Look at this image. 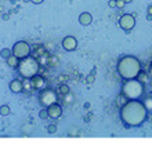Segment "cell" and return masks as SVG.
<instances>
[{"instance_id": "obj_1", "label": "cell", "mask_w": 152, "mask_h": 145, "mask_svg": "<svg viewBox=\"0 0 152 145\" xmlns=\"http://www.w3.org/2000/svg\"><path fill=\"white\" fill-rule=\"evenodd\" d=\"M148 116V109L140 100H129L125 106L120 108V119L126 127L141 126Z\"/></svg>"}, {"instance_id": "obj_2", "label": "cell", "mask_w": 152, "mask_h": 145, "mask_svg": "<svg viewBox=\"0 0 152 145\" xmlns=\"http://www.w3.org/2000/svg\"><path fill=\"white\" fill-rule=\"evenodd\" d=\"M116 69H118L119 76L123 78L125 80L136 79L138 73L141 72V62L134 55H123L122 58H119Z\"/></svg>"}, {"instance_id": "obj_3", "label": "cell", "mask_w": 152, "mask_h": 145, "mask_svg": "<svg viewBox=\"0 0 152 145\" xmlns=\"http://www.w3.org/2000/svg\"><path fill=\"white\" fill-rule=\"evenodd\" d=\"M144 83L138 79H129L125 80V83L122 84V94L126 97L127 100H140L144 96Z\"/></svg>"}, {"instance_id": "obj_4", "label": "cell", "mask_w": 152, "mask_h": 145, "mask_svg": "<svg viewBox=\"0 0 152 145\" xmlns=\"http://www.w3.org/2000/svg\"><path fill=\"white\" fill-rule=\"evenodd\" d=\"M40 69V64L39 61L35 58V57H25L22 59H19V64H18V72L22 78H26V79H31L35 75L39 73Z\"/></svg>"}, {"instance_id": "obj_5", "label": "cell", "mask_w": 152, "mask_h": 145, "mask_svg": "<svg viewBox=\"0 0 152 145\" xmlns=\"http://www.w3.org/2000/svg\"><path fill=\"white\" fill-rule=\"evenodd\" d=\"M39 102L43 108H48L51 104L57 102V93L53 89L40 90L39 93Z\"/></svg>"}, {"instance_id": "obj_6", "label": "cell", "mask_w": 152, "mask_h": 145, "mask_svg": "<svg viewBox=\"0 0 152 145\" xmlns=\"http://www.w3.org/2000/svg\"><path fill=\"white\" fill-rule=\"evenodd\" d=\"M11 50H13V54L17 55L19 59H22V58H25V57H28L31 54V47H29V44L24 40L17 41Z\"/></svg>"}, {"instance_id": "obj_7", "label": "cell", "mask_w": 152, "mask_h": 145, "mask_svg": "<svg viewBox=\"0 0 152 145\" xmlns=\"http://www.w3.org/2000/svg\"><path fill=\"white\" fill-rule=\"evenodd\" d=\"M134 25H136V18L131 14H123L119 18V26L126 32H130L134 28Z\"/></svg>"}, {"instance_id": "obj_8", "label": "cell", "mask_w": 152, "mask_h": 145, "mask_svg": "<svg viewBox=\"0 0 152 145\" xmlns=\"http://www.w3.org/2000/svg\"><path fill=\"white\" fill-rule=\"evenodd\" d=\"M62 47H64L66 51H73V50H76V47H78V40H76V37H73V36H66V37H64V40H62Z\"/></svg>"}, {"instance_id": "obj_9", "label": "cell", "mask_w": 152, "mask_h": 145, "mask_svg": "<svg viewBox=\"0 0 152 145\" xmlns=\"http://www.w3.org/2000/svg\"><path fill=\"white\" fill-rule=\"evenodd\" d=\"M47 111H48V115H50L51 119H58V118L62 115V108L57 104V102L50 105V106L47 108Z\"/></svg>"}, {"instance_id": "obj_10", "label": "cell", "mask_w": 152, "mask_h": 145, "mask_svg": "<svg viewBox=\"0 0 152 145\" xmlns=\"http://www.w3.org/2000/svg\"><path fill=\"white\" fill-rule=\"evenodd\" d=\"M31 80H32V84H33V90L43 89V87H44V84H46L44 78H43V76H40V75H35L33 78H31Z\"/></svg>"}, {"instance_id": "obj_11", "label": "cell", "mask_w": 152, "mask_h": 145, "mask_svg": "<svg viewBox=\"0 0 152 145\" xmlns=\"http://www.w3.org/2000/svg\"><path fill=\"white\" fill-rule=\"evenodd\" d=\"M10 90H11L13 93H15V94L22 93V91H24V83H22V80L14 79V80L10 83Z\"/></svg>"}, {"instance_id": "obj_12", "label": "cell", "mask_w": 152, "mask_h": 145, "mask_svg": "<svg viewBox=\"0 0 152 145\" xmlns=\"http://www.w3.org/2000/svg\"><path fill=\"white\" fill-rule=\"evenodd\" d=\"M79 22L83 26H88V25L93 22V15L90 13H82L79 15Z\"/></svg>"}, {"instance_id": "obj_13", "label": "cell", "mask_w": 152, "mask_h": 145, "mask_svg": "<svg viewBox=\"0 0 152 145\" xmlns=\"http://www.w3.org/2000/svg\"><path fill=\"white\" fill-rule=\"evenodd\" d=\"M6 61H7V65H8V66H11V68H18V64H19V58H18L17 55L11 54V55L8 57Z\"/></svg>"}, {"instance_id": "obj_14", "label": "cell", "mask_w": 152, "mask_h": 145, "mask_svg": "<svg viewBox=\"0 0 152 145\" xmlns=\"http://www.w3.org/2000/svg\"><path fill=\"white\" fill-rule=\"evenodd\" d=\"M127 101H129V100L125 96H123L122 93H120L119 96L116 97V105H118V108H122V106H125V104H126Z\"/></svg>"}, {"instance_id": "obj_15", "label": "cell", "mask_w": 152, "mask_h": 145, "mask_svg": "<svg viewBox=\"0 0 152 145\" xmlns=\"http://www.w3.org/2000/svg\"><path fill=\"white\" fill-rule=\"evenodd\" d=\"M22 83H24V90H26V91L33 90V84H32V80H31V79H26V78H25V80L22 82Z\"/></svg>"}, {"instance_id": "obj_16", "label": "cell", "mask_w": 152, "mask_h": 145, "mask_svg": "<svg viewBox=\"0 0 152 145\" xmlns=\"http://www.w3.org/2000/svg\"><path fill=\"white\" fill-rule=\"evenodd\" d=\"M11 54H13V50H10V48H3L0 51V55H1V58H4V59H7Z\"/></svg>"}, {"instance_id": "obj_17", "label": "cell", "mask_w": 152, "mask_h": 145, "mask_svg": "<svg viewBox=\"0 0 152 145\" xmlns=\"http://www.w3.org/2000/svg\"><path fill=\"white\" fill-rule=\"evenodd\" d=\"M0 115H1V116H7V115H10V106H7V105L0 106Z\"/></svg>"}, {"instance_id": "obj_18", "label": "cell", "mask_w": 152, "mask_h": 145, "mask_svg": "<svg viewBox=\"0 0 152 145\" xmlns=\"http://www.w3.org/2000/svg\"><path fill=\"white\" fill-rule=\"evenodd\" d=\"M58 89H60V93H61L62 96H65V94H68V93H69V87H68L66 84H62V83H61Z\"/></svg>"}, {"instance_id": "obj_19", "label": "cell", "mask_w": 152, "mask_h": 145, "mask_svg": "<svg viewBox=\"0 0 152 145\" xmlns=\"http://www.w3.org/2000/svg\"><path fill=\"white\" fill-rule=\"evenodd\" d=\"M94 76H96V69H93V71L90 72V75H88L87 79H86V83H87V84H91V83L94 82Z\"/></svg>"}, {"instance_id": "obj_20", "label": "cell", "mask_w": 152, "mask_h": 145, "mask_svg": "<svg viewBox=\"0 0 152 145\" xmlns=\"http://www.w3.org/2000/svg\"><path fill=\"white\" fill-rule=\"evenodd\" d=\"M144 105H145V108H147L148 111H152V98H151V97L145 98V100H144Z\"/></svg>"}, {"instance_id": "obj_21", "label": "cell", "mask_w": 152, "mask_h": 145, "mask_svg": "<svg viewBox=\"0 0 152 145\" xmlns=\"http://www.w3.org/2000/svg\"><path fill=\"white\" fill-rule=\"evenodd\" d=\"M40 118H42V119H48V118H50V115H48V111H47V108H46V109H43V111H40Z\"/></svg>"}, {"instance_id": "obj_22", "label": "cell", "mask_w": 152, "mask_h": 145, "mask_svg": "<svg viewBox=\"0 0 152 145\" xmlns=\"http://www.w3.org/2000/svg\"><path fill=\"white\" fill-rule=\"evenodd\" d=\"M137 79H138V80H141L143 83H144V82L147 80V75H145L144 72H140V73H138V76H137Z\"/></svg>"}, {"instance_id": "obj_23", "label": "cell", "mask_w": 152, "mask_h": 145, "mask_svg": "<svg viewBox=\"0 0 152 145\" xmlns=\"http://www.w3.org/2000/svg\"><path fill=\"white\" fill-rule=\"evenodd\" d=\"M48 64L51 65V66H53V65H54V66H57V65H58V58H57V57H51Z\"/></svg>"}, {"instance_id": "obj_24", "label": "cell", "mask_w": 152, "mask_h": 145, "mask_svg": "<svg viewBox=\"0 0 152 145\" xmlns=\"http://www.w3.org/2000/svg\"><path fill=\"white\" fill-rule=\"evenodd\" d=\"M47 131L48 133H51V134H54V133L57 131V126L56 124H50V126L47 127Z\"/></svg>"}, {"instance_id": "obj_25", "label": "cell", "mask_w": 152, "mask_h": 145, "mask_svg": "<svg viewBox=\"0 0 152 145\" xmlns=\"http://www.w3.org/2000/svg\"><path fill=\"white\" fill-rule=\"evenodd\" d=\"M125 4H126V3H125L123 0H116V7L118 8H123L125 7Z\"/></svg>"}, {"instance_id": "obj_26", "label": "cell", "mask_w": 152, "mask_h": 145, "mask_svg": "<svg viewBox=\"0 0 152 145\" xmlns=\"http://www.w3.org/2000/svg\"><path fill=\"white\" fill-rule=\"evenodd\" d=\"M66 80H68V76H66V75H61V76H60V79H58L60 84H61L62 82H66Z\"/></svg>"}, {"instance_id": "obj_27", "label": "cell", "mask_w": 152, "mask_h": 145, "mask_svg": "<svg viewBox=\"0 0 152 145\" xmlns=\"http://www.w3.org/2000/svg\"><path fill=\"white\" fill-rule=\"evenodd\" d=\"M108 6L111 8H115L116 7V0H109V1H108Z\"/></svg>"}, {"instance_id": "obj_28", "label": "cell", "mask_w": 152, "mask_h": 145, "mask_svg": "<svg viewBox=\"0 0 152 145\" xmlns=\"http://www.w3.org/2000/svg\"><path fill=\"white\" fill-rule=\"evenodd\" d=\"M147 11H148V18H151V17H152V6H149Z\"/></svg>"}, {"instance_id": "obj_29", "label": "cell", "mask_w": 152, "mask_h": 145, "mask_svg": "<svg viewBox=\"0 0 152 145\" xmlns=\"http://www.w3.org/2000/svg\"><path fill=\"white\" fill-rule=\"evenodd\" d=\"M32 3H35V4H40V3H43L44 0H31Z\"/></svg>"}, {"instance_id": "obj_30", "label": "cell", "mask_w": 152, "mask_h": 145, "mask_svg": "<svg viewBox=\"0 0 152 145\" xmlns=\"http://www.w3.org/2000/svg\"><path fill=\"white\" fill-rule=\"evenodd\" d=\"M125 3H130V1H133V0H123Z\"/></svg>"}, {"instance_id": "obj_31", "label": "cell", "mask_w": 152, "mask_h": 145, "mask_svg": "<svg viewBox=\"0 0 152 145\" xmlns=\"http://www.w3.org/2000/svg\"><path fill=\"white\" fill-rule=\"evenodd\" d=\"M24 1H26V3H28V1H31V0H24Z\"/></svg>"}, {"instance_id": "obj_32", "label": "cell", "mask_w": 152, "mask_h": 145, "mask_svg": "<svg viewBox=\"0 0 152 145\" xmlns=\"http://www.w3.org/2000/svg\"><path fill=\"white\" fill-rule=\"evenodd\" d=\"M151 66H152V61H151Z\"/></svg>"}]
</instances>
